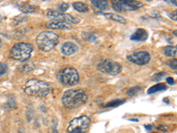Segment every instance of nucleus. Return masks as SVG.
<instances>
[{"instance_id": "nucleus-1", "label": "nucleus", "mask_w": 177, "mask_h": 133, "mask_svg": "<svg viewBox=\"0 0 177 133\" xmlns=\"http://www.w3.org/2000/svg\"><path fill=\"white\" fill-rule=\"evenodd\" d=\"M88 100L87 93L82 89H71L64 92L61 101L68 109H74L84 105Z\"/></svg>"}, {"instance_id": "nucleus-2", "label": "nucleus", "mask_w": 177, "mask_h": 133, "mask_svg": "<svg viewBox=\"0 0 177 133\" xmlns=\"http://www.w3.org/2000/svg\"><path fill=\"white\" fill-rule=\"evenodd\" d=\"M24 91L29 96L45 97L50 93V85L42 80L30 79L24 85Z\"/></svg>"}, {"instance_id": "nucleus-3", "label": "nucleus", "mask_w": 177, "mask_h": 133, "mask_svg": "<svg viewBox=\"0 0 177 133\" xmlns=\"http://www.w3.org/2000/svg\"><path fill=\"white\" fill-rule=\"evenodd\" d=\"M59 36L51 31H44L40 33L35 39L38 49L44 52H50L55 48L59 44Z\"/></svg>"}, {"instance_id": "nucleus-4", "label": "nucleus", "mask_w": 177, "mask_h": 133, "mask_svg": "<svg viewBox=\"0 0 177 133\" xmlns=\"http://www.w3.org/2000/svg\"><path fill=\"white\" fill-rule=\"evenodd\" d=\"M34 51L33 45L29 43L21 42L15 44L10 51V54L13 60L18 61H28Z\"/></svg>"}, {"instance_id": "nucleus-5", "label": "nucleus", "mask_w": 177, "mask_h": 133, "mask_svg": "<svg viewBox=\"0 0 177 133\" xmlns=\"http://www.w3.org/2000/svg\"><path fill=\"white\" fill-rule=\"evenodd\" d=\"M90 124V119L87 115H81L72 119L67 126V133H86Z\"/></svg>"}, {"instance_id": "nucleus-6", "label": "nucleus", "mask_w": 177, "mask_h": 133, "mask_svg": "<svg viewBox=\"0 0 177 133\" xmlns=\"http://www.w3.org/2000/svg\"><path fill=\"white\" fill-rule=\"evenodd\" d=\"M57 78L61 84L65 85L73 86L79 83V74L74 68H66L60 70L57 75Z\"/></svg>"}, {"instance_id": "nucleus-7", "label": "nucleus", "mask_w": 177, "mask_h": 133, "mask_svg": "<svg viewBox=\"0 0 177 133\" xmlns=\"http://www.w3.org/2000/svg\"><path fill=\"white\" fill-rule=\"evenodd\" d=\"M143 4L140 1L136 0H113L112 7L118 12L126 11H136L141 8Z\"/></svg>"}, {"instance_id": "nucleus-8", "label": "nucleus", "mask_w": 177, "mask_h": 133, "mask_svg": "<svg viewBox=\"0 0 177 133\" xmlns=\"http://www.w3.org/2000/svg\"><path fill=\"white\" fill-rule=\"evenodd\" d=\"M97 69L104 74L111 75H116L121 72L122 68L118 62L112 61L110 59H104L98 62Z\"/></svg>"}, {"instance_id": "nucleus-9", "label": "nucleus", "mask_w": 177, "mask_h": 133, "mask_svg": "<svg viewBox=\"0 0 177 133\" xmlns=\"http://www.w3.org/2000/svg\"><path fill=\"white\" fill-rule=\"evenodd\" d=\"M127 60L138 66H143L151 61V55L147 51H136L127 55Z\"/></svg>"}, {"instance_id": "nucleus-10", "label": "nucleus", "mask_w": 177, "mask_h": 133, "mask_svg": "<svg viewBox=\"0 0 177 133\" xmlns=\"http://www.w3.org/2000/svg\"><path fill=\"white\" fill-rule=\"evenodd\" d=\"M46 15H47L48 18H50V19L65 22L69 23V24H71V23H73V24H78L81 22V20L79 18L74 17L71 14L60 12L59 11H54V10H48Z\"/></svg>"}, {"instance_id": "nucleus-11", "label": "nucleus", "mask_w": 177, "mask_h": 133, "mask_svg": "<svg viewBox=\"0 0 177 133\" xmlns=\"http://www.w3.org/2000/svg\"><path fill=\"white\" fill-rule=\"evenodd\" d=\"M60 51L62 52V54L66 55V56H71L75 54L76 52H78L79 47L76 44L73 43V42H66L64 44H62Z\"/></svg>"}, {"instance_id": "nucleus-12", "label": "nucleus", "mask_w": 177, "mask_h": 133, "mask_svg": "<svg viewBox=\"0 0 177 133\" xmlns=\"http://www.w3.org/2000/svg\"><path fill=\"white\" fill-rule=\"evenodd\" d=\"M46 28L51 29H67L69 30L72 28V25L69 23H67L65 22L57 21V20H51L50 22H46Z\"/></svg>"}, {"instance_id": "nucleus-13", "label": "nucleus", "mask_w": 177, "mask_h": 133, "mask_svg": "<svg viewBox=\"0 0 177 133\" xmlns=\"http://www.w3.org/2000/svg\"><path fill=\"white\" fill-rule=\"evenodd\" d=\"M148 37V33L143 28H137L130 36V39L133 41H145Z\"/></svg>"}, {"instance_id": "nucleus-14", "label": "nucleus", "mask_w": 177, "mask_h": 133, "mask_svg": "<svg viewBox=\"0 0 177 133\" xmlns=\"http://www.w3.org/2000/svg\"><path fill=\"white\" fill-rule=\"evenodd\" d=\"M91 3L95 7L101 11H107L110 8L109 4L106 0H91Z\"/></svg>"}, {"instance_id": "nucleus-15", "label": "nucleus", "mask_w": 177, "mask_h": 133, "mask_svg": "<svg viewBox=\"0 0 177 133\" xmlns=\"http://www.w3.org/2000/svg\"><path fill=\"white\" fill-rule=\"evenodd\" d=\"M103 15L105 17H106V18L110 19L112 21H114L116 22H119V23L125 24L127 22V20L124 17H122L120 15H118V14H115V13H103Z\"/></svg>"}, {"instance_id": "nucleus-16", "label": "nucleus", "mask_w": 177, "mask_h": 133, "mask_svg": "<svg viewBox=\"0 0 177 133\" xmlns=\"http://www.w3.org/2000/svg\"><path fill=\"white\" fill-rule=\"evenodd\" d=\"M166 88H167L166 85L163 84V83H160V84H159V85H154L152 87L149 88L148 91H147V93H148V94H153V93H156V92H158V91H166Z\"/></svg>"}, {"instance_id": "nucleus-17", "label": "nucleus", "mask_w": 177, "mask_h": 133, "mask_svg": "<svg viewBox=\"0 0 177 133\" xmlns=\"http://www.w3.org/2000/svg\"><path fill=\"white\" fill-rule=\"evenodd\" d=\"M74 8L79 12H87L89 11V6L83 2H75L73 4Z\"/></svg>"}, {"instance_id": "nucleus-18", "label": "nucleus", "mask_w": 177, "mask_h": 133, "mask_svg": "<svg viewBox=\"0 0 177 133\" xmlns=\"http://www.w3.org/2000/svg\"><path fill=\"white\" fill-rule=\"evenodd\" d=\"M164 53L167 57L175 58L177 55L176 46H166L165 48V51H164Z\"/></svg>"}, {"instance_id": "nucleus-19", "label": "nucleus", "mask_w": 177, "mask_h": 133, "mask_svg": "<svg viewBox=\"0 0 177 133\" xmlns=\"http://www.w3.org/2000/svg\"><path fill=\"white\" fill-rule=\"evenodd\" d=\"M27 20H28L27 15H18V16H16V17H14V18L12 19V25H14V26H18V25L26 22Z\"/></svg>"}, {"instance_id": "nucleus-20", "label": "nucleus", "mask_w": 177, "mask_h": 133, "mask_svg": "<svg viewBox=\"0 0 177 133\" xmlns=\"http://www.w3.org/2000/svg\"><path fill=\"white\" fill-rule=\"evenodd\" d=\"M124 102H125L124 99H114V100H112V101L107 102L106 104H105L104 108H116V107L122 105Z\"/></svg>"}, {"instance_id": "nucleus-21", "label": "nucleus", "mask_w": 177, "mask_h": 133, "mask_svg": "<svg viewBox=\"0 0 177 133\" xmlns=\"http://www.w3.org/2000/svg\"><path fill=\"white\" fill-rule=\"evenodd\" d=\"M20 9L22 12L26 13H31V12H35V8L34 6L28 5V4H21V5L20 6Z\"/></svg>"}, {"instance_id": "nucleus-22", "label": "nucleus", "mask_w": 177, "mask_h": 133, "mask_svg": "<svg viewBox=\"0 0 177 133\" xmlns=\"http://www.w3.org/2000/svg\"><path fill=\"white\" fill-rule=\"evenodd\" d=\"M141 91V86H134V87H131L127 91V96L128 97H134L136 96L139 91Z\"/></svg>"}, {"instance_id": "nucleus-23", "label": "nucleus", "mask_w": 177, "mask_h": 133, "mask_svg": "<svg viewBox=\"0 0 177 133\" xmlns=\"http://www.w3.org/2000/svg\"><path fill=\"white\" fill-rule=\"evenodd\" d=\"M167 76V74L165 72H159V73H156L154 74L152 77V81H155V82H159L161 79H163L164 77H166Z\"/></svg>"}, {"instance_id": "nucleus-24", "label": "nucleus", "mask_w": 177, "mask_h": 133, "mask_svg": "<svg viewBox=\"0 0 177 133\" xmlns=\"http://www.w3.org/2000/svg\"><path fill=\"white\" fill-rule=\"evenodd\" d=\"M58 8H59L60 12H64L65 13L66 11H67L69 9V4L68 3H65V2L60 3V4L58 5Z\"/></svg>"}, {"instance_id": "nucleus-25", "label": "nucleus", "mask_w": 177, "mask_h": 133, "mask_svg": "<svg viewBox=\"0 0 177 133\" xmlns=\"http://www.w3.org/2000/svg\"><path fill=\"white\" fill-rule=\"evenodd\" d=\"M84 37L88 41H90V42H91L93 44L97 43V36L93 35V34H91V33H84Z\"/></svg>"}, {"instance_id": "nucleus-26", "label": "nucleus", "mask_w": 177, "mask_h": 133, "mask_svg": "<svg viewBox=\"0 0 177 133\" xmlns=\"http://www.w3.org/2000/svg\"><path fill=\"white\" fill-rule=\"evenodd\" d=\"M166 65L172 68V69H175L176 70L177 68V60L176 59H172V60H169V61H166Z\"/></svg>"}, {"instance_id": "nucleus-27", "label": "nucleus", "mask_w": 177, "mask_h": 133, "mask_svg": "<svg viewBox=\"0 0 177 133\" xmlns=\"http://www.w3.org/2000/svg\"><path fill=\"white\" fill-rule=\"evenodd\" d=\"M7 71V66L5 63H0V76L3 75Z\"/></svg>"}, {"instance_id": "nucleus-28", "label": "nucleus", "mask_w": 177, "mask_h": 133, "mask_svg": "<svg viewBox=\"0 0 177 133\" xmlns=\"http://www.w3.org/2000/svg\"><path fill=\"white\" fill-rule=\"evenodd\" d=\"M168 126L167 125H162V124H160V125H159L158 127H157V130H159V131H166L167 130H168Z\"/></svg>"}, {"instance_id": "nucleus-29", "label": "nucleus", "mask_w": 177, "mask_h": 133, "mask_svg": "<svg viewBox=\"0 0 177 133\" xmlns=\"http://www.w3.org/2000/svg\"><path fill=\"white\" fill-rule=\"evenodd\" d=\"M176 10L175 11V12H170V13H168V16L172 19V20H174L175 22H176L177 18H176Z\"/></svg>"}, {"instance_id": "nucleus-30", "label": "nucleus", "mask_w": 177, "mask_h": 133, "mask_svg": "<svg viewBox=\"0 0 177 133\" xmlns=\"http://www.w3.org/2000/svg\"><path fill=\"white\" fill-rule=\"evenodd\" d=\"M166 83L168 84L169 85H173L175 84V80H174V78H172V77H166Z\"/></svg>"}, {"instance_id": "nucleus-31", "label": "nucleus", "mask_w": 177, "mask_h": 133, "mask_svg": "<svg viewBox=\"0 0 177 133\" xmlns=\"http://www.w3.org/2000/svg\"><path fill=\"white\" fill-rule=\"evenodd\" d=\"M144 128H145L146 130H148V131H152V130L153 129V125H152V124H149V125H144Z\"/></svg>"}, {"instance_id": "nucleus-32", "label": "nucleus", "mask_w": 177, "mask_h": 133, "mask_svg": "<svg viewBox=\"0 0 177 133\" xmlns=\"http://www.w3.org/2000/svg\"><path fill=\"white\" fill-rule=\"evenodd\" d=\"M50 133H58V131L56 129V126H52L51 130V132Z\"/></svg>"}, {"instance_id": "nucleus-33", "label": "nucleus", "mask_w": 177, "mask_h": 133, "mask_svg": "<svg viewBox=\"0 0 177 133\" xmlns=\"http://www.w3.org/2000/svg\"><path fill=\"white\" fill-rule=\"evenodd\" d=\"M18 133H25V129H24L23 127L19 128V130H18Z\"/></svg>"}, {"instance_id": "nucleus-34", "label": "nucleus", "mask_w": 177, "mask_h": 133, "mask_svg": "<svg viewBox=\"0 0 177 133\" xmlns=\"http://www.w3.org/2000/svg\"><path fill=\"white\" fill-rule=\"evenodd\" d=\"M129 121H138V119H136V118H130Z\"/></svg>"}, {"instance_id": "nucleus-35", "label": "nucleus", "mask_w": 177, "mask_h": 133, "mask_svg": "<svg viewBox=\"0 0 177 133\" xmlns=\"http://www.w3.org/2000/svg\"><path fill=\"white\" fill-rule=\"evenodd\" d=\"M171 3L173 4V5H175V6H176V1L175 0V1H171Z\"/></svg>"}, {"instance_id": "nucleus-36", "label": "nucleus", "mask_w": 177, "mask_h": 133, "mask_svg": "<svg viewBox=\"0 0 177 133\" xmlns=\"http://www.w3.org/2000/svg\"><path fill=\"white\" fill-rule=\"evenodd\" d=\"M2 21H3V16H2V15L0 14V22H1Z\"/></svg>"}, {"instance_id": "nucleus-37", "label": "nucleus", "mask_w": 177, "mask_h": 133, "mask_svg": "<svg viewBox=\"0 0 177 133\" xmlns=\"http://www.w3.org/2000/svg\"><path fill=\"white\" fill-rule=\"evenodd\" d=\"M176 32H177L176 30H175V31L173 32V33H174V35H175V36H176Z\"/></svg>"}, {"instance_id": "nucleus-38", "label": "nucleus", "mask_w": 177, "mask_h": 133, "mask_svg": "<svg viewBox=\"0 0 177 133\" xmlns=\"http://www.w3.org/2000/svg\"><path fill=\"white\" fill-rule=\"evenodd\" d=\"M1 45H2V40L0 39V47H1Z\"/></svg>"}]
</instances>
